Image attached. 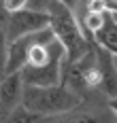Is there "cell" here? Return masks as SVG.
<instances>
[{"mask_svg": "<svg viewBox=\"0 0 117 123\" xmlns=\"http://www.w3.org/2000/svg\"><path fill=\"white\" fill-rule=\"evenodd\" d=\"M115 66H117V55H115Z\"/></svg>", "mask_w": 117, "mask_h": 123, "instance_id": "16", "label": "cell"}, {"mask_svg": "<svg viewBox=\"0 0 117 123\" xmlns=\"http://www.w3.org/2000/svg\"><path fill=\"white\" fill-rule=\"evenodd\" d=\"M51 123H106L102 115L91 111H68L64 115H55V117H49Z\"/></svg>", "mask_w": 117, "mask_h": 123, "instance_id": "8", "label": "cell"}, {"mask_svg": "<svg viewBox=\"0 0 117 123\" xmlns=\"http://www.w3.org/2000/svg\"><path fill=\"white\" fill-rule=\"evenodd\" d=\"M40 121H45V117L28 111L24 104H17L9 112L0 115V123H40Z\"/></svg>", "mask_w": 117, "mask_h": 123, "instance_id": "9", "label": "cell"}, {"mask_svg": "<svg viewBox=\"0 0 117 123\" xmlns=\"http://www.w3.org/2000/svg\"><path fill=\"white\" fill-rule=\"evenodd\" d=\"M60 2H64V4H68V6H72V4H75V0H60Z\"/></svg>", "mask_w": 117, "mask_h": 123, "instance_id": "15", "label": "cell"}, {"mask_svg": "<svg viewBox=\"0 0 117 123\" xmlns=\"http://www.w3.org/2000/svg\"><path fill=\"white\" fill-rule=\"evenodd\" d=\"M21 91H24V83L19 72H6L0 76V115L21 104Z\"/></svg>", "mask_w": 117, "mask_h": 123, "instance_id": "6", "label": "cell"}, {"mask_svg": "<svg viewBox=\"0 0 117 123\" xmlns=\"http://www.w3.org/2000/svg\"><path fill=\"white\" fill-rule=\"evenodd\" d=\"M45 11L49 13V28H51L55 40H60V45L64 47V66L77 62L90 49L94 40L90 43L83 36L81 24L77 21L75 13H72V6H68L60 0H49Z\"/></svg>", "mask_w": 117, "mask_h": 123, "instance_id": "1", "label": "cell"}, {"mask_svg": "<svg viewBox=\"0 0 117 123\" xmlns=\"http://www.w3.org/2000/svg\"><path fill=\"white\" fill-rule=\"evenodd\" d=\"M85 9L87 13H104V0H85Z\"/></svg>", "mask_w": 117, "mask_h": 123, "instance_id": "11", "label": "cell"}, {"mask_svg": "<svg viewBox=\"0 0 117 123\" xmlns=\"http://www.w3.org/2000/svg\"><path fill=\"white\" fill-rule=\"evenodd\" d=\"M106 15V13H104ZM94 43H98L100 47H104L106 51H111L113 55H117V25L106 17L102 28L94 34Z\"/></svg>", "mask_w": 117, "mask_h": 123, "instance_id": "7", "label": "cell"}, {"mask_svg": "<svg viewBox=\"0 0 117 123\" xmlns=\"http://www.w3.org/2000/svg\"><path fill=\"white\" fill-rule=\"evenodd\" d=\"M6 17H9V11H6V6H4V0H0V28H4Z\"/></svg>", "mask_w": 117, "mask_h": 123, "instance_id": "12", "label": "cell"}, {"mask_svg": "<svg viewBox=\"0 0 117 123\" xmlns=\"http://www.w3.org/2000/svg\"><path fill=\"white\" fill-rule=\"evenodd\" d=\"M62 66H64V51L62 53H55L45 66H39V68L24 66L19 70L21 83L24 85H34V87L58 85V83H62Z\"/></svg>", "mask_w": 117, "mask_h": 123, "instance_id": "4", "label": "cell"}, {"mask_svg": "<svg viewBox=\"0 0 117 123\" xmlns=\"http://www.w3.org/2000/svg\"><path fill=\"white\" fill-rule=\"evenodd\" d=\"M109 111L113 112V117L117 119V96H113V98H109Z\"/></svg>", "mask_w": 117, "mask_h": 123, "instance_id": "13", "label": "cell"}, {"mask_svg": "<svg viewBox=\"0 0 117 123\" xmlns=\"http://www.w3.org/2000/svg\"><path fill=\"white\" fill-rule=\"evenodd\" d=\"M104 9L111 13V11H115L117 13V0H104Z\"/></svg>", "mask_w": 117, "mask_h": 123, "instance_id": "14", "label": "cell"}, {"mask_svg": "<svg viewBox=\"0 0 117 123\" xmlns=\"http://www.w3.org/2000/svg\"><path fill=\"white\" fill-rule=\"evenodd\" d=\"M94 53H96V64H98V72H100V93L106 98L117 96V66H115V55L111 51L100 47L98 43H94Z\"/></svg>", "mask_w": 117, "mask_h": 123, "instance_id": "5", "label": "cell"}, {"mask_svg": "<svg viewBox=\"0 0 117 123\" xmlns=\"http://www.w3.org/2000/svg\"><path fill=\"white\" fill-rule=\"evenodd\" d=\"M81 102H83V98L77 91H72L66 83L47 85V87L24 85V91H21V104L28 111L36 112L45 119L75 111L81 106Z\"/></svg>", "mask_w": 117, "mask_h": 123, "instance_id": "2", "label": "cell"}, {"mask_svg": "<svg viewBox=\"0 0 117 123\" xmlns=\"http://www.w3.org/2000/svg\"><path fill=\"white\" fill-rule=\"evenodd\" d=\"M6 49H9V38L4 34V28H0V76L4 74V66H6Z\"/></svg>", "mask_w": 117, "mask_h": 123, "instance_id": "10", "label": "cell"}, {"mask_svg": "<svg viewBox=\"0 0 117 123\" xmlns=\"http://www.w3.org/2000/svg\"><path fill=\"white\" fill-rule=\"evenodd\" d=\"M49 25V13L39 11V9H17L11 11L4 24V34L9 40L19 38L30 32H39Z\"/></svg>", "mask_w": 117, "mask_h": 123, "instance_id": "3", "label": "cell"}]
</instances>
